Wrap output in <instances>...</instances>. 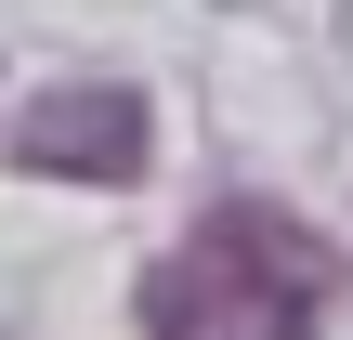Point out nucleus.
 I'll return each mask as SVG.
<instances>
[{
  "label": "nucleus",
  "instance_id": "f257e3e1",
  "mask_svg": "<svg viewBox=\"0 0 353 340\" xmlns=\"http://www.w3.org/2000/svg\"><path fill=\"white\" fill-rule=\"evenodd\" d=\"M314 314H327V249L288 210H210L144 275V340H314Z\"/></svg>",
  "mask_w": 353,
  "mask_h": 340
},
{
  "label": "nucleus",
  "instance_id": "f03ea898",
  "mask_svg": "<svg viewBox=\"0 0 353 340\" xmlns=\"http://www.w3.org/2000/svg\"><path fill=\"white\" fill-rule=\"evenodd\" d=\"M13 157H26L39 183H131V157H144V105H131L118 79H52V92H26Z\"/></svg>",
  "mask_w": 353,
  "mask_h": 340
}]
</instances>
